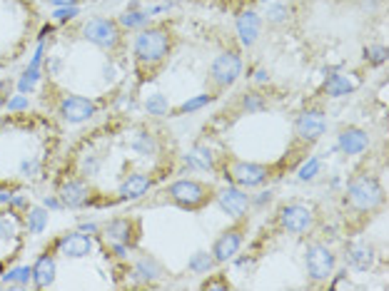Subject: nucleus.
<instances>
[{
    "instance_id": "1",
    "label": "nucleus",
    "mask_w": 389,
    "mask_h": 291,
    "mask_svg": "<svg viewBox=\"0 0 389 291\" xmlns=\"http://www.w3.org/2000/svg\"><path fill=\"white\" fill-rule=\"evenodd\" d=\"M347 205L355 207L357 212H369L384 202V189L372 174H357L355 179H349L347 185Z\"/></svg>"
},
{
    "instance_id": "2",
    "label": "nucleus",
    "mask_w": 389,
    "mask_h": 291,
    "mask_svg": "<svg viewBox=\"0 0 389 291\" xmlns=\"http://www.w3.org/2000/svg\"><path fill=\"white\" fill-rule=\"evenodd\" d=\"M170 50V33L165 27H145L135 38V58L140 65H157Z\"/></svg>"
},
{
    "instance_id": "3",
    "label": "nucleus",
    "mask_w": 389,
    "mask_h": 291,
    "mask_svg": "<svg viewBox=\"0 0 389 291\" xmlns=\"http://www.w3.org/2000/svg\"><path fill=\"white\" fill-rule=\"evenodd\" d=\"M168 194L177 207L194 212V209L205 207L212 199V187L194 182V179H180V182H173L168 187Z\"/></svg>"
},
{
    "instance_id": "4",
    "label": "nucleus",
    "mask_w": 389,
    "mask_h": 291,
    "mask_svg": "<svg viewBox=\"0 0 389 291\" xmlns=\"http://www.w3.org/2000/svg\"><path fill=\"white\" fill-rule=\"evenodd\" d=\"M304 264H307V274L312 281H327L335 274L337 257L327 244L315 242V244H309L304 249Z\"/></svg>"
},
{
    "instance_id": "5",
    "label": "nucleus",
    "mask_w": 389,
    "mask_h": 291,
    "mask_svg": "<svg viewBox=\"0 0 389 291\" xmlns=\"http://www.w3.org/2000/svg\"><path fill=\"white\" fill-rule=\"evenodd\" d=\"M82 38L102 50H113L120 43V27L108 18H90L82 25Z\"/></svg>"
},
{
    "instance_id": "6",
    "label": "nucleus",
    "mask_w": 389,
    "mask_h": 291,
    "mask_svg": "<svg viewBox=\"0 0 389 291\" xmlns=\"http://www.w3.org/2000/svg\"><path fill=\"white\" fill-rule=\"evenodd\" d=\"M280 219V226L287 234H304L312 229L315 224V214L307 205H300V202H292V205H285L277 214Z\"/></svg>"
},
{
    "instance_id": "7",
    "label": "nucleus",
    "mask_w": 389,
    "mask_h": 291,
    "mask_svg": "<svg viewBox=\"0 0 389 291\" xmlns=\"http://www.w3.org/2000/svg\"><path fill=\"white\" fill-rule=\"evenodd\" d=\"M50 252L60 254V257L65 259H85L93 252V239H90V234L80 232V229H78V232L60 234V237L53 242Z\"/></svg>"
},
{
    "instance_id": "8",
    "label": "nucleus",
    "mask_w": 389,
    "mask_h": 291,
    "mask_svg": "<svg viewBox=\"0 0 389 291\" xmlns=\"http://www.w3.org/2000/svg\"><path fill=\"white\" fill-rule=\"evenodd\" d=\"M240 73H242L240 55H237L235 50H227V53H222L215 58V62L210 67V80H212L220 90H225V87L235 85V80L240 78Z\"/></svg>"
},
{
    "instance_id": "9",
    "label": "nucleus",
    "mask_w": 389,
    "mask_h": 291,
    "mask_svg": "<svg viewBox=\"0 0 389 291\" xmlns=\"http://www.w3.org/2000/svg\"><path fill=\"white\" fill-rule=\"evenodd\" d=\"M58 115L65 119L67 125H82V122H87L90 117L98 115V105L93 100L80 97V95H70V97H63Z\"/></svg>"
},
{
    "instance_id": "10",
    "label": "nucleus",
    "mask_w": 389,
    "mask_h": 291,
    "mask_svg": "<svg viewBox=\"0 0 389 291\" xmlns=\"http://www.w3.org/2000/svg\"><path fill=\"white\" fill-rule=\"evenodd\" d=\"M225 179L235 182L237 187H260L269 179V167L257 165V162H235L230 172H225Z\"/></svg>"
},
{
    "instance_id": "11",
    "label": "nucleus",
    "mask_w": 389,
    "mask_h": 291,
    "mask_svg": "<svg viewBox=\"0 0 389 291\" xmlns=\"http://www.w3.org/2000/svg\"><path fill=\"white\" fill-rule=\"evenodd\" d=\"M324 130H327V119H324V113L322 110H304V113L297 115V122H295V132L297 137L312 145L317 139L322 137Z\"/></svg>"
},
{
    "instance_id": "12",
    "label": "nucleus",
    "mask_w": 389,
    "mask_h": 291,
    "mask_svg": "<svg viewBox=\"0 0 389 291\" xmlns=\"http://www.w3.org/2000/svg\"><path fill=\"white\" fill-rule=\"evenodd\" d=\"M217 205H220V209L227 214V217L242 219L245 214L249 212L252 199L242 192L240 187H225V189H220V192H217Z\"/></svg>"
},
{
    "instance_id": "13",
    "label": "nucleus",
    "mask_w": 389,
    "mask_h": 291,
    "mask_svg": "<svg viewBox=\"0 0 389 291\" xmlns=\"http://www.w3.org/2000/svg\"><path fill=\"white\" fill-rule=\"evenodd\" d=\"M58 197H60L63 207H70V209H80V207L90 205V187L85 185V179H63L60 187H58Z\"/></svg>"
},
{
    "instance_id": "14",
    "label": "nucleus",
    "mask_w": 389,
    "mask_h": 291,
    "mask_svg": "<svg viewBox=\"0 0 389 291\" xmlns=\"http://www.w3.org/2000/svg\"><path fill=\"white\" fill-rule=\"evenodd\" d=\"M242 237H245V229L242 226H232L227 229L225 234H220L212 246V259H215V264H225L230 259H235V254L240 252L242 246Z\"/></svg>"
},
{
    "instance_id": "15",
    "label": "nucleus",
    "mask_w": 389,
    "mask_h": 291,
    "mask_svg": "<svg viewBox=\"0 0 389 291\" xmlns=\"http://www.w3.org/2000/svg\"><path fill=\"white\" fill-rule=\"evenodd\" d=\"M100 237L108 244H130V234H133V222L128 217H115L98 229Z\"/></svg>"
},
{
    "instance_id": "16",
    "label": "nucleus",
    "mask_w": 389,
    "mask_h": 291,
    "mask_svg": "<svg viewBox=\"0 0 389 291\" xmlns=\"http://www.w3.org/2000/svg\"><path fill=\"white\" fill-rule=\"evenodd\" d=\"M369 145V137L359 127H344L342 132L337 135V150L344 154H362Z\"/></svg>"
},
{
    "instance_id": "17",
    "label": "nucleus",
    "mask_w": 389,
    "mask_h": 291,
    "mask_svg": "<svg viewBox=\"0 0 389 291\" xmlns=\"http://www.w3.org/2000/svg\"><path fill=\"white\" fill-rule=\"evenodd\" d=\"M30 269H33L30 281H33L35 289H47V286L55 284V272H58V266H55V257L50 252L41 254L38 261H35Z\"/></svg>"
},
{
    "instance_id": "18",
    "label": "nucleus",
    "mask_w": 389,
    "mask_h": 291,
    "mask_svg": "<svg viewBox=\"0 0 389 291\" xmlns=\"http://www.w3.org/2000/svg\"><path fill=\"white\" fill-rule=\"evenodd\" d=\"M260 27L262 20L255 10H245V13L237 15V35H240V43L245 47L255 45V40L260 38Z\"/></svg>"
},
{
    "instance_id": "19",
    "label": "nucleus",
    "mask_w": 389,
    "mask_h": 291,
    "mask_svg": "<svg viewBox=\"0 0 389 291\" xmlns=\"http://www.w3.org/2000/svg\"><path fill=\"white\" fill-rule=\"evenodd\" d=\"M347 261H349V266H355L357 272H367L369 266L375 264V249L362 244V242L347 244Z\"/></svg>"
},
{
    "instance_id": "20",
    "label": "nucleus",
    "mask_w": 389,
    "mask_h": 291,
    "mask_svg": "<svg viewBox=\"0 0 389 291\" xmlns=\"http://www.w3.org/2000/svg\"><path fill=\"white\" fill-rule=\"evenodd\" d=\"M150 187H153L150 177H145V174H130V177L120 185V199H128V202L140 199L148 194Z\"/></svg>"
},
{
    "instance_id": "21",
    "label": "nucleus",
    "mask_w": 389,
    "mask_h": 291,
    "mask_svg": "<svg viewBox=\"0 0 389 291\" xmlns=\"http://www.w3.org/2000/svg\"><path fill=\"white\" fill-rule=\"evenodd\" d=\"M185 165L190 170H202V172H212L215 170V154L210 152L205 145H194L188 154H185Z\"/></svg>"
},
{
    "instance_id": "22",
    "label": "nucleus",
    "mask_w": 389,
    "mask_h": 291,
    "mask_svg": "<svg viewBox=\"0 0 389 291\" xmlns=\"http://www.w3.org/2000/svg\"><path fill=\"white\" fill-rule=\"evenodd\" d=\"M130 147H133L135 154H140V157H155L160 145H157V137L148 130H140V132H135L130 137Z\"/></svg>"
},
{
    "instance_id": "23",
    "label": "nucleus",
    "mask_w": 389,
    "mask_h": 291,
    "mask_svg": "<svg viewBox=\"0 0 389 291\" xmlns=\"http://www.w3.org/2000/svg\"><path fill=\"white\" fill-rule=\"evenodd\" d=\"M133 277L137 279V281H155V279L162 277V266L157 264V259L153 257H140L137 261H135V269H133Z\"/></svg>"
},
{
    "instance_id": "24",
    "label": "nucleus",
    "mask_w": 389,
    "mask_h": 291,
    "mask_svg": "<svg viewBox=\"0 0 389 291\" xmlns=\"http://www.w3.org/2000/svg\"><path fill=\"white\" fill-rule=\"evenodd\" d=\"M78 170H80V177L82 179H90V177H98L102 170V154L98 150H85L78 159Z\"/></svg>"
},
{
    "instance_id": "25",
    "label": "nucleus",
    "mask_w": 389,
    "mask_h": 291,
    "mask_svg": "<svg viewBox=\"0 0 389 291\" xmlns=\"http://www.w3.org/2000/svg\"><path fill=\"white\" fill-rule=\"evenodd\" d=\"M329 97H342L357 90V80H352L349 75H329L327 85H324Z\"/></svg>"
},
{
    "instance_id": "26",
    "label": "nucleus",
    "mask_w": 389,
    "mask_h": 291,
    "mask_svg": "<svg viewBox=\"0 0 389 291\" xmlns=\"http://www.w3.org/2000/svg\"><path fill=\"white\" fill-rule=\"evenodd\" d=\"M3 277V286H13V289H27L30 284V277H33V269L30 266H13V269H5L0 274Z\"/></svg>"
},
{
    "instance_id": "27",
    "label": "nucleus",
    "mask_w": 389,
    "mask_h": 291,
    "mask_svg": "<svg viewBox=\"0 0 389 291\" xmlns=\"http://www.w3.org/2000/svg\"><path fill=\"white\" fill-rule=\"evenodd\" d=\"M25 229L30 234H41L43 229L47 226V219H50V214H47L45 207H27L25 209Z\"/></svg>"
},
{
    "instance_id": "28",
    "label": "nucleus",
    "mask_w": 389,
    "mask_h": 291,
    "mask_svg": "<svg viewBox=\"0 0 389 291\" xmlns=\"http://www.w3.org/2000/svg\"><path fill=\"white\" fill-rule=\"evenodd\" d=\"M148 20H150V15H148V10H142V8H137V10H125V13L120 15V23L122 27H128V30H135V27H145L148 25Z\"/></svg>"
},
{
    "instance_id": "29",
    "label": "nucleus",
    "mask_w": 389,
    "mask_h": 291,
    "mask_svg": "<svg viewBox=\"0 0 389 291\" xmlns=\"http://www.w3.org/2000/svg\"><path fill=\"white\" fill-rule=\"evenodd\" d=\"M41 67H25V73L21 75V80H18V90H21V95H30L35 90V85L41 82Z\"/></svg>"
},
{
    "instance_id": "30",
    "label": "nucleus",
    "mask_w": 389,
    "mask_h": 291,
    "mask_svg": "<svg viewBox=\"0 0 389 291\" xmlns=\"http://www.w3.org/2000/svg\"><path fill=\"white\" fill-rule=\"evenodd\" d=\"M145 110H148V115H153V117H165V115L170 113V102L165 95H150L148 100H145Z\"/></svg>"
},
{
    "instance_id": "31",
    "label": "nucleus",
    "mask_w": 389,
    "mask_h": 291,
    "mask_svg": "<svg viewBox=\"0 0 389 291\" xmlns=\"http://www.w3.org/2000/svg\"><path fill=\"white\" fill-rule=\"evenodd\" d=\"M188 266H190V272H194V274H208L210 269L215 266V259H212V254H208V252H197L190 257Z\"/></svg>"
},
{
    "instance_id": "32",
    "label": "nucleus",
    "mask_w": 389,
    "mask_h": 291,
    "mask_svg": "<svg viewBox=\"0 0 389 291\" xmlns=\"http://www.w3.org/2000/svg\"><path fill=\"white\" fill-rule=\"evenodd\" d=\"M212 100H215V95H197V97L188 100V102H182V105L175 110V115H190V113H194V110H200V107L210 105Z\"/></svg>"
},
{
    "instance_id": "33",
    "label": "nucleus",
    "mask_w": 389,
    "mask_h": 291,
    "mask_svg": "<svg viewBox=\"0 0 389 291\" xmlns=\"http://www.w3.org/2000/svg\"><path fill=\"white\" fill-rule=\"evenodd\" d=\"M320 170H322V159L320 157H309L307 162H304L302 167H300V172H297V177L302 179V182H312V179L320 174Z\"/></svg>"
},
{
    "instance_id": "34",
    "label": "nucleus",
    "mask_w": 389,
    "mask_h": 291,
    "mask_svg": "<svg viewBox=\"0 0 389 291\" xmlns=\"http://www.w3.org/2000/svg\"><path fill=\"white\" fill-rule=\"evenodd\" d=\"M242 107H245V110L252 115V113H260V110H265V107H267V102H265V97H262L260 93H245V95H242Z\"/></svg>"
},
{
    "instance_id": "35",
    "label": "nucleus",
    "mask_w": 389,
    "mask_h": 291,
    "mask_svg": "<svg viewBox=\"0 0 389 291\" xmlns=\"http://www.w3.org/2000/svg\"><path fill=\"white\" fill-rule=\"evenodd\" d=\"M364 60L375 67L384 65V62H387V47L384 45H369L367 50H364Z\"/></svg>"
},
{
    "instance_id": "36",
    "label": "nucleus",
    "mask_w": 389,
    "mask_h": 291,
    "mask_svg": "<svg viewBox=\"0 0 389 291\" xmlns=\"http://www.w3.org/2000/svg\"><path fill=\"white\" fill-rule=\"evenodd\" d=\"M289 18V8L282 5V3H275V5L267 8V23L272 25H282V23H287Z\"/></svg>"
},
{
    "instance_id": "37",
    "label": "nucleus",
    "mask_w": 389,
    "mask_h": 291,
    "mask_svg": "<svg viewBox=\"0 0 389 291\" xmlns=\"http://www.w3.org/2000/svg\"><path fill=\"white\" fill-rule=\"evenodd\" d=\"M80 15V8L78 5H63V8H55L53 20L55 23H67V20H75Z\"/></svg>"
},
{
    "instance_id": "38",
    "label": "nucleus",
    "mask_w": 389,
    "mask_h": 291,
    "mask_svg": "<svg viewBox=\"0 0 389 291\" xmlns=\"http://www.w3.org/2000/svg\"><path fill=\"white\" fill-rule=\"evenodd\" d=\"M5 107L8 113H23V110H27V95H15V97L5 100Z\"/></svg>"
},
{
    "instance_id": "39",
    "label": "nucleus",
    "mask_w": 389,
    "mask_h": 291,
    "mask_svg": "<svg viewBox=\"0 0 389 291\" xmlns=\"http://www.w3.org/2000/svg\"><path fill=\"white\" fill-rule=\"evenodd\" d=\"M10 209H15V212H21V209H27V207H30V202H27V197L25 194H13V197H10Z\"/></svg>"
},
{
    "instance_id": "40",
    "label": "nucleus",
    "mask_w": 389,
    "mask_h": 291,
    "mask_svg": "<svg viewBox=\"0 0 389 291\" xmlns=\"http://www.w3.org/2000/svg\"><path fill=\"white\" fill-rule=\"evenodd\" d=\"M43 207L45 209H63V202H60V197L58 194H47V197H43Z\"/></svg>"
},
{
    "instance_id": "41",
    "label": "nucleus",
    "mask_w": 389,
    "mask_h": 291,
    "mask_svg": "<svg viewBox=\"0 0 389 291\" xmlns=\"http://www.w3.org/2000/svg\"><path fill=\"white\" fill-rule=\"evenodd\" d=\"M10 87H13L10 80H0V110L5 107V95L10 93Z\"/></svg>"
},
{
    "instance_id": "42",
    "label": "nucleus",
    "mask_w": 389,
    "mask_h": 291,
    "mask_svg": "<svg viewBox=\"0 0 389 291\" xmlns=\"http://www.w3.org/2000/svg\"><path fill=\"white\" fill-rule=\"evenodd\" d=\"M269 202H272V192H262L260 197H257L255 202H252V205H257V207H265V205H269Z\"/></svg>"
},
{
    "instance_id": "43",
    "label": "nucleus",
    "mask_w": 389,
    "mask_h": 291,
    "mask_svg": "<svg viewBox=\"0 0 389 291\" xmlns=\"http://www.w3.org/2000/svg\"><path fill=\"white\" fill-rule=\"evenodd\" d=\"M340 286H349V281H347V272H340V277L332 281V289H340Z\"/></svg>"
},
{
    "instance_id": "44",
    "label": "nucleus",
    "mask_w": 389,
    "mask_h": 291,
    "mask_svg": "<svg viewBox=\"0 0 389 291\" xmlns=\"http://www.w3.org/2000/svg\"><path fill=\"white\" fill-rule=\"evenodd\" d=\"M50 5L55 8H63V5H78V0H47Z\"/></svg>"
},
{
    "instance_id": "45",
    "label": "nucleus",
    "mask_w": 389,
    "mask_h": 291,
    "mask_svg": "<svg viewBox=\"0 0 389 291\" xmlns=\"http://www.w3.org/2000/svg\"><path fill=\"white\" fill-rule=\"evenodd\" d=\"M255 80H257V82H267V80H269L267 70H262V67H260V70H255Z\"/></svg>"
},
{
    "instance_id": "46",
    "label": "nucleus",
    "mask_w": 389,
    "mask_h": 291,
    "mask_svg": "<svg viewBox=\"0 0 389 291\" xmlns=\"http://www.w3.org/2000/svg\"><path fill=\"white\" fill-rule=\"evenodd\" d=\"M98 229H100L98 224H80V232L85 234H98Z\"/></svg>"
},
{
    "instance_id": "47",
    "label": "nucleus",
    "mask_w": 389,
    "mask_h": 291,
    "mask_svg": "<svg viewBox=\"0 0 389 291\" xmlns=\"http://www.w3.org/2000/svg\"><path fill=\"white\" fill-rule=\"evenodd\" d=\"M10 197H13V192H0V207L10 205Z\"/></svg>"
},
{
    "instance_id": "48",
    "label": "nucleus",
    "mask_w": 389,
    "mask_h": 291,
    "mask_svg": "<svg viewBox=\"0 0 389 291\" xmlns=\"http://www.w3.org/2000/svg\"><path fill=\"white\" fill-rule=\"evenodd\" d=\"M265 3H267V0H265Z\"/></svg>"
}]
</instances>
